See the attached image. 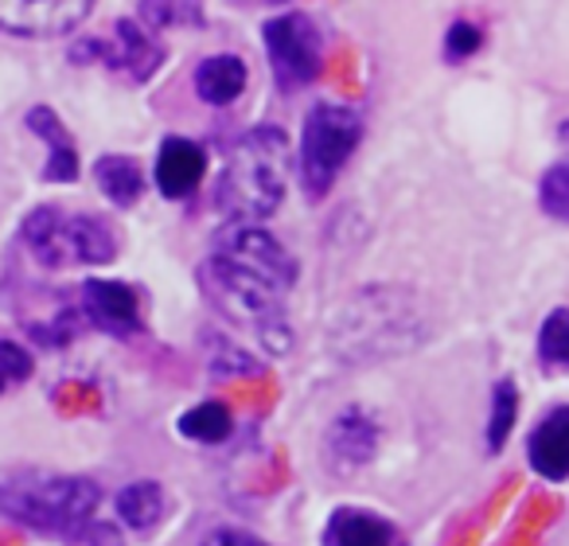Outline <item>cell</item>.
Segmentation results:
<instances>
[{
  "label": "cell",
  "mask_w": 569,
  "mask_h": 546,
  "mask_svg": "<svg viewBox=\"0 0 569 546\" xmlns=\"http://www.w3.org/2000/svg\"><path fill=\"white\" fill-rule=\"evenodd\" d=\"M94 180L106 191V199L118 207H133L144 196V172L133 157H118V152L102 157L94 165Z\"/></svg>",
  "instance_id": "obj_17"
},
{
  "label": "cell",
  "mask_w": 569,
  "mask_h": 546,
  "mask_svg": "<svg viewBox=\"0 0 569 546\" xmlns=\"http://www.w3.org/2000/svg\"><path fill=\"white\" fill-rule=\"evenodd\" d=\"M24 246L43 269L106 266L118 254V235L98 215H71L59 207H40L24 219Z\"/></svg>",
  "instance_id": "obj_5"
},
{
  "label": "cell",
  "mask_w": 569,
  "mask_h": 546,
  "mask_svg": "<svg viewBox=\"0 0 569 546\" xmlns=\"http://www.w3.org/2000/svg\"><path fill=\"white\" fill-rule=\"evenodd\" d=\"M527 457L542 480L569 476V406H553L527 437Z\"/></svg>",
  "instance_id": "obj_13"
},
{
  "label": "cell",
  "mask_w": 569,
  "mask_h": 546,
  "mask_svg": "<svg viewBox=\"0 0 569 546\" xmlns=\"http://www.w3.org/2000/svg\"><path fill=\"white\" fill-rule=\"evenodd\" d=\"M199 546H269V543H261V538H258V535H250V530L219 527V530H211V535H207Z\"/></svg>",
  "instance_id": "obj_31"
},
{
  "label": "cell",
  "mask_w": 569,
  "mask_h": 546,
  "mask_svg": "<svg viewBox=\"0 0 569 546\" xmlns=\"http://www.w3.org/2000/svg\"><path fill=\"white\" fill-rule=\"evenodd\" d=\"M230 398H234V403L253 406V410H269L273 398H277V387H273L269 375H258V379H242L238 387H230Z\"/></svg>",
  "instance_id": "obj_28"
},
{
  "label": "cell",
  "mask_w": 569,
  "mask_h": 546,
  "mask_svg": "<svg viewBox=\"0 0 569 546\" xmlns=\"http://www.w3.org/2000/svg\"><path fill=\"white\" fill-rule=\"evenodd\" d=\"M261 40H266V56L273 67V79L284 90L309 87L320 79V67H325V48H320V32L309 17L301 12H284L273 17L261 28Z\"/></svg>",
  "instance_id": "obj_7"
},
{
  "label": "cell",
  "mask_w": 569,
  "mask_h": 546,
  "mask_svg": "<svg viewBox=\"0 0 569 546\" xmlns=\"http://www.w3.org/2000/svg\"><path fill=\"white\" fill-rule=\"evenodd\" d=\"M284 480H289V460H284V453H277V457H269V465L261 468V480H253L250 488L258 492V496H269V492L284 488Z\"/></svg>",
  "instance_id": "obj_30"
},
{
  "label": "cell",
  "mask_w": 569,
  "mask_h": 546,
  "mask_svg": "<svg viewBox=\"0 0 569 546\" xmlns=\"http://www.w3.org/2000/svg\"><path fill=\"white\" fill-rule=\"evenodd\" d=\"M289 168H293L289 137L277 126H258L242 133L219 176V191H214L219 211L230 222L269 219L289 188Z\"/></svg>",
  "instance_id": "obj_3"
},
{
  "label": "cell",
  "mask_w": 569,
  "mask_h": 546,
  "mask_svg": "<svg viewBox=\"0 0 569 546\" xmlns=\"http://www.w3.org/2000/svg\"><path fill=\"white\" fill-rule=\"evenodd\" d=\"M28 129H32L40 141H48V168H43V180L51 183H71L74 176H79V149H74L71 133L63 129V121L56 118V110H48V106H36V110H28Z\"/></svg>",
  "instance_id": "obj_15"
},
{
  "label": "cell",
  "mask_w": 569,
  "mask_h": 546,
  "mask_svg": "<svg viewBox=\"0 0 569 546\" xmlns=\"http://www.w3.org/2000/svg\"><path fill=\"white\" fill-rule=\"evenodd\" d=\"M71 535V546H126L121 543V530H113L110 523H94V519H82Z\"/></svg>",
  "instance_id": "obj_29"
},
{
  "label": "cell",
  "mask_w": 569,
  "mask_h": 546,
  "mask_svg": "<svg viewBox=\"0 0 569 546\" xmlns=\"http://www.w3.org/2000/svg\"><path fill=\"white\" fill-rule=\"evenodd\" d=\"M269 4H281V0H269Z\"/></svg>",
  "instance_id": "obj_33"
},
{
  "label": "cell",
  "mask_w": 569,
  "mask_h": 546,
  "mask_svg": "<svg viewBox=\"0 0 569 546\" xmlns=\"http://www.w3.org/2000/svg\"><path fill=\"white\" fill-rule=\"evenodd\" d=\"M538 207H542L550 219L569 222V160H558L550 172L538 183Z\"/></svg>",
  "instance_id": "obj_23"
},
{
  "label": "cell",
  "mask_w": 569,
  "mask_h": 546,
  "mask_svg": "<svg viewBox=\"0 0 569 546\" xmlns=\"http://www.w3.org/2000/svg\"><path fill=\"white\" fill-rule=\"evenodd\" d=\"M118 515L133 530H152L168 515L164 488H160V484H152V480L129 484V488H121V496H118Z\"/></svg>",
  "instance_id": "obj_18"
},
{
  "label": "cell",
  "mask_w": 569,
  "mask_h": 546,
  "mask_svg": "<svg viewBox=\"0 0 569 546\" xmlns=\"http://www.w3.org/2000/svg\"><path fill=\"white\" fill-rule=\"evenodd\" d=\"M246 63L238 56H211L196 67V95L207 106H230L246 90Z\"/></svg>",
  "instance_id": "obj_16"
},
{
  "label": "cell",
  "mask_w": 569,
  "mask_h": 546,
  "mask_svg": "<svg viewBox=\"0 0 569 546\" xmlns=\"http://www.w3.org/2000/svg\"><path fill=\"white\" fill-rule=\"evenodd\" d=\"M363 141V118L343 102H317L305 118L301 133V157H297V172H301L305 199L320 203L332 191L336 176L351 160V152Z\"/></svg>",
  "instance_id": "obj_6"
},
{
  "label": "cell",
  "mask_w": 569,
  "mask_h": 546,
  "mask_svg": "<svg viewBox=\"0 0 569 546\" xmlns=\"http://www.w3.org/2000/svg\"><path fill=\"white\" fill-rule=\"evenodd\" d=\"M102 406V395L90 383H63L56 390V410L59 414H94Z\"/></svg>",
  "instance_id": "obj_26"
},
{
  "label": "cell",
  "mask_w": 569,
  "mask_h": 546,
  "mask_svg": "<svg viewBox=\"0 0 569 546\" xmlns=\"http://www.w3.org/2000/svg\"><path fill=\"white\" fill-rule=\"evenodd\" d=\"M98 507V484L87 476L63 473H12L0 480V515H9L20 527L43 530H74L82 519H90Z\"/></svg>",
  "instance_id": "obj_4"
},
{
  "label": "cell",
  "mask_w": 569,
  "mask_h": 546,
  "mask_svg": "<svg viewBox=\"0 0 569 546\" xmlns=\"http://www.w3.org/2000/svg\"><path fill=\"white\" fill-rule=\"evenodd\" d=\"M0 546H24L20 535H9V530H0Z\"/></svg>",
  "instance_id": "obj_32"
},
{
  "label": "cell",
  "mask_w": 569,
  "mask_h": 546,
  "mask_svg": "<svg viewBox=\"0 0 569 546\" xmlns=\"http://www.w3.org/2000/svg\"><path fill=\"white\" fill-rule=\"evenodd\" d=\"M519 418V390L511 379L496 383V395H491V418H488V449L499 453L511 437V426Z\"/></svg>",
  "instance_id": "obj_22"
},
{
  "label": "cell",
  "mask_w": 569,
  "mask_h": 546,
  "mask_svg": "<svg viewBox=\"0 0 569 546\" xmlns=\"http://www.w3.org/2000/svg\"><path fill=\"white\" fill-rule=\"evenodd\" d=\"M538 364L546 371H569V309H553L538 332Z\"/></svg>",
  "instance_id": "obj_21"
},
{
  "label": "cell",
  "mask_w": 569,
  "mask_h": 546,
  "mask_svg": "<svg viewBox=\"0 0 569 546\" xmlns=\"http://www.w3.org/2000/svg\"><path fill=\"white\" fill-rule=\"evenodd\" d=\"M94 0H0V32L51 40L90 17Z\"/></svg>",
  "instance_id": "obj_10"
},
{
  "label": "cell",
  "mask_w": 569,
  "mask_h": 546,
  "mask_svg": "<svg viewBox=\"0 0 569 546\" xmlns=\"http://www.w3.org/2000/svg\"><path fill=\"white\" fill-rule=\"evenodd\" d=\"M157 188L168 199H188L207 176V152L188 137H164L157 152Z\"/></svg>",
  "instance_id": "obj_12"
},
{
  "label": "cell",
  "mask_w": 569,
  "mask_h": 546,
  "mask_svg": "<svg viewBox=\"0 0 569 546\" xmlns=\"http://www.w3.org/2000/svg\"><path fill=\"white\" fill-rule=\"evenodd\" d=\"M141 20L152 32H164V28H199L203 24V0H141Z\"/></svg>",
  "instance_id": "obj_20"
},
{
  "label": "cell",
  "mask_w": 569,
  "mask_h": 546,
  "mask_svg": "<svg viewBox=\"0 0 569 546\" xmlns=\"http://www.w3.org/2000/svg\"><path fill=\"white\" fill-rule=\"evenodd\" d=\"M82 312L94 328L110 336H133L141 332V297L126 281L94 278L82 286Z\"/></svg>",
  "instance_id": "obj_11"
},
{
  "label": "cell",
  "mask_w": 569,
  "mask_h": 546,
  "mask_svg": "<svg viewBox=\"0 0 569 546\" xmlns=\"http://www.w3.org/2000/svg\"><path fill=\"white\" fill-rule=\"evenodd\" d=\"M74 59L106 63L110 71L126 75V79L144 82V79H152V75H157L164 51H160V43L152 40L141 24H133V20H118L106 40H87L82 48H74Z\"/></svg>",
  "instance_id": "obj_8"
},
{
  "label": "cell",
  "mask_w": 569,
  "mask_h": 546,
  "mask_svg": "<svg viewBox=\"0 0 569 546\" xmlns=\"http://www.w3.org/2000/svg\"><path fill=\"white\" fill-rule=\"evenodd\" d=\"M429 336V312L410 289L375 286L356 294L332 320V351L348 364L406 356Z\"/></svg>",
  "instance_id": "obj_2"
},
{
  "label": "cell",
  "mask_w": 569,
  "mask_h": 546,
  "mask_svg": "<svg viewBox=\"0 0 569 546\" xmlns=\"http://www.w3.org/2000/svg\"><path fill=\"white\" fill-rule=\"evenodd\" d=\"M325 546H406L402 530L390 519L359 507H340L332 512L325 527Z\"/></svg>",
  "instance_id": "obj_14"
},
{
  "label": "cell",
  "mask_w": 569,
  "mask_h": 546,
  "mask_svg": "<svg viewBox=\"0 0 569 546\" xmlns=\"http://www.w3.org/2000/svg\"><path fill=\"white\" fill-rule=\"evenodd\" d=\"M293 281L297 261L253 222H230L227 230H219L211 258L199 269V286L214 312L277 356H284L293 344V328L284 317V297Z\"/></svg>",
  "instance_id": "obj_1"
},
{
  "label": "cell",
  "mask_w": 569,
  "mask_h": 546,
  "mask_svg": "<svg viewBox=\"0 0 569 546\" xmlns=\"http://www.w3.org/2000/svg\"><path fill=\"white\" fill-rule=\"evenodd\" d=\"M379 418L367 406H343L325 429V465L336 476H356L379 453Z\"/></svg>",
  "instance_id": "obj_9"
},
{
  "label": "cell",
  "mask_w": 569,
  "mask_h": 546,
  "mask_svg": "<svg viewBox=\"0 0 569 546\" xmlns=\"http://www.w3.org/2000/svg\"><path fill=\"white\" fill-rule=\"evenodd\" d=\"M211 371L214 375H238V379H258V375H266L250 351H242L238 344H230V340H214L211 344Z\"/></svg>",
  "instance_id": "obj_24"
},
{
  "label": "cell",
  "mask_w": 569,
  "mask_h": 546,
  "mask_svg": "<svg viewBox=\"0 0 569 546\" xmlns=\"http://www.w3.org/2000/svg\"><path fill=\"white\" fill-rule=\"evenodd\" d=\"M480 43H483L480 28L468 24V20H457V24L449 28V36H445V59L465 63V59H472L476 51H480Z\"/></svg>",
  "instance_id": "obj_27"
},
{
  "label": "cell",
  "mask_w": 569,
  "mask_h": 546,
  "mask_svg": "<svg viewBox=\"0 0 569 546\" xmlns=\"http://www.w3.org/2000/svg\"><path fill=\"white\" fill-rule=\"evenodd\" d=\"M32 375V356H28L20 344L12 340H0V395L17 383H24Z\"/></svg>",
  "instance_id": "obj_25"
},
{
  "label": "cell",
  "mask_w": 569,
  "mask_h": 546,
  "mask_svg": "<svg viewBox=\"0 0 569 546\" xmlns=\"http://www.w3.org/2000/svg\"><path fill=\"white\" fill-rule=\"evenodd\" d=\"M230 429H234V418H230L227 403H199L196 410H188L180 418V434L191 437V441H199V445L227 441Z\"/></svg>",
  "instance_id": "obj_19"
}]
</instances>
